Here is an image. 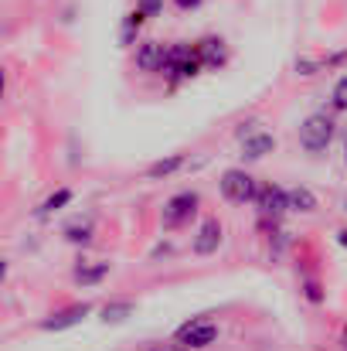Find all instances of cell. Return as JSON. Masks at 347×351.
I'll return each mask as SVG.
<instances>
[{"label":"cell","mask_w":347,"mask_h":351,"mask_svg":"<svg viewBox=\"0 0 347 351\" xmlns=\"http://www.w3.org/2000/svg\"><path fill=\"white\" fill-rule=\"evenodd\" d=\"M255 202H259V212H262L266 219H279L283 212H290V191H283V188H276V184L259 188Z\"/></svg>","instance_id":"obj_5"},{"label":"cell","mask_w":347,"mask_h":351,"mask_svg":"<svg viewBox=\"0 0 347 351\" xmlns=\"http://www.w3.org/2000/svg\"><path fill=\"white\" fill-rule=\"evenodd\" d=\"M184 167V154H170V157H164V160H157V164H150V178H167V174H174V171H181Z\"/></svg>","instance_id":"obj_13"},{"label":"cell","mask_w":347,"mask_h":351,"mask_svg":"<svg viewBox=\"0 0 347 351\" xmlns=\"http://www.w3.org/2000/svg\"><path fill=\"white\" fill-rule=\"evenodd\" d=\"M331 103H334V110H347V75H344V79H337V82H334Z\"/></svg>","instance_id":"obj_18"},{"label":"cell","mask_w":347,"mask_h":351,"mask_svg":"<svg viewBox=\"0 0 347 351\" xmlns=\"http://www.w3.org/2000/svg\"><path fill=\"white\" fill-rule=\"evenodd\" d=\"M167 55H170L167 45H160V41H143V45L136 48V69H140V72H164Z\"/></svg>","instance_id":"obj_6"},{"label":"cell","mask_w":347,"mask_h":351,"mask_svg":"<svg viewBox=\"0 0 347 351\" xmlns=\"http://www.w3.org/2000/svg\"><path fill=\"white\" fill-rule=\"evenodd\" d=\"M337 242H341V245L347 249V229H344V232H337Z\"/></svg>","instance_id":"obj_23"},{"label":"cell","mask_w":347,"mask_h":351,"mask_svg":"<svg viewBox=\"0 0 347 351\" xmlns=\"http://www.w3.org/2000/svg\"><path fill=\"white\" fill-rule=\"evenodd\" d=\"M198 51H201L205 69H218V65H225V58H229L222 38H205V41H198Z\"/></svg>","instance_id":"obj_10"},{"label":"cell","mask_w":347,"mask_h":351,"mask_svg":"<svg viewBox=\"0 0 347 351\" xmlns=\"http://www.w3.org/2000/svg\"><path fill=\"white\" fill-rule=\"evenodd\" d=\"M307 300H313V304H320V300H324V293H320V287H317L313 280L307 283Z\"/></svg>","instance_id":"obj_21"},{"label":"cell","mask_w":347,"mask_h":351,"mask_svg":"<svg viewBox=\"0 0 347 351\" xmlns=\"http://www.w3.org/2000/svg\"><path fill=\"white\" fill-rule=\"evenodd\" d=\"M146 17L140 14V10H133V14H126V21H123V31H119V38H123V45H133V38H136V31H140V24H143Z\"/></svg>","instance_id":"obj_16"},{"label":"cell","mask_w":347,"mask_h":351,"mask_svg":"<svg viewBox=\"0 0 347 351\" xmlns=\"http://www.w3.org/2000/svg\"><path fill=\"white\" fill-rule=\"evenodd\" d=\"M110 276V263H92V266H79L75 269V280L82 283V287H92V283H99V280H106Z\"/></svg>","instance_id":"obj_12"},{"label":"cell","mask_w":347,"mask_h":351,"mask_svg":"<svg viewBox=\"0 0 347 351\" xmlns=\"http://www.w3.org/2000/svg\"><path fill=\"white\" fill-rule=\"evenodd\" d=\"M89 311H92L89 304H72V307L51 314L48 321H41V331H65V328H75V324H82V321L89 317Z\"/></svg>","instance_id":"obj_7"},{"label":"cell","mask_w":347,"mask_h":351,"mask_svg":"<svg viewBox=\"0 0 347 351\" xmlns=\"http://www.w3.org/2000/svg\"><path fill=\"white\" fill-rule=\"evenodd\" d=\"M136 10H140L143 17H157V14L164 10V0H136Z\"/></svg>","instance_id":"obj_19"},{"label":"cell","mask_w":347,"mask_h":351,"mask_svg":"<svg viewBox=\"0 0 347 351\" xmlns=\"http://www.w3.org/2000/svg\"><path fill=\"white\" fill-rule=\"evenodd\" d=\"M68 202H72V191H68V188H58V191H55L51 198H44V205L38 208V215L44 219V215H51V212H58V208H65Z\"/></svg>","instance_id":"obj_15"},{"label":"cell","mask_w":347,"mask_h":351,"mask_svg":"<svg viewBox=\"0 0 347 351\" xmlns=\"http://www.w3.org/2000/svg\"><path fill=\"white\" fill-rule=\"evenodd\" d=\"M174 3H177L181 10H198V7H201V0H174Z\"/></svg>","instance_id":"obj_22"},{"label":"cell","mask_w":347,"mask_h":351,"mask_svg":"<svg viewBox=\"0 0 347 351\" xmlns=\"http://www.w3.org/2000/svg\"><path fill=\"white\" fill-rule=\"evenodd\" d=\"M194 212H198V195H194V191H181V195H174V198L164 205V226H167V229H177V226L191 222Z\"/></svg>","instance_id":"obj_3"},{"label":"cell","mask_w":347,"mask_h":351,"mask_svg":"<svg viewBox=\"0 0 347 351\" xmlns=\"http://www.w3.org/2000/svg\"><path fill=\"white\" fill-rule=\"evenodd\" d=\"M129 314H133V304H129V300H116V304H106V307H103V321H106V324H123Z\"/></svg>","instance_id":"obj_14"},{"label":"cell","mask_w":347,"mask_h":351,"mask_svg":"<svg viewBox=\"0 0 347 351\" xmlns=\"http://www.w3.org/2000/svg\"><path fill=\"white\" fill-rule=\"evenodd\" d=\"M218 245H222V222L218 219H205L198 235H194V252L198 256H211Z\"/></svg>","instance_id":"obj_8"},{"label":"cell","mask_w":347,"mask_h":351,"mask_svg":"<svg viewBox=\"0 0 347 351\" xmlns=\"http://www.w3.org/2000/svg\"><path fill=\"white\" fill-rule=\"evenodd\" d=\"M296 72H300V75H317V72H320V62H313V58H296Z\"/></svg>","instance_id":"obj_20"},{"label":"cell","mask_w":347,"mask_h":351,"mask_svg":"<svg viewBox=\"0 0 347 351\" xmlns=\"http://www.w3.org/2000/svg\"><path fill=\"white\" fill-rule=\"evenodd\" d=\"M334 119L327 117V113H313V117L303 119V126H300V147L307 150V154H320V150H327L331 147V140H334Z\"/></svg>","instance_id":"obj_1"},{"label":"cell","mask_w":347,"mask_h":351,"mask_svg":"<svg viewBox=\"0 0 347 351\" xmlns=\"http://www.w3.org/2000/svg\"><path fill=\"white\" fill-rule=\"evenodd\" d=\"M177 341L184 348H211L218 341V328L211 321H188L184 328H177Z\"/></svg>","instance_id":"obj_4"},{"label":"cell","mask_w":347,"mask_h":351,"mask_svg":"<svg viewBox=\"0 0 347 351\" xmlns=\"http://www.w3.org/2000/svg\"><path fill=\"white\" fill-rule=\"evenodd\" d=\"M222 195L235 202V205H245V202H252L255 195H259V188H255V181H252V174L248 171H242V167H229L225 174H222Z\"/></svg>","instance_id":"obj_2"},{"label":"cell","mask_w":347,"mask_h":351,"mask_svg":"<svg viewBox=\"0 0 347 351\" xmlns=\"http://www.w3.org/2000/svg\"><path fill=\"white\" fill-rule=\"evenodd\" d=\"M272 150H276V136L272 133H248V136H242V157L245 160H262Z\"/></svg>","instance_id":"obj_9"},{"label":"cell","mask_w":347,"mask_h":351,"mask_svg":"<svg viewBox=\"0 0 347 351\" xmlns=\"http://www.w3.org/2000/svg\"><path fill=\"white\" fill-rule=\"evenodd\" d=\"M150 351H177V348H150Z\"/></svg>","instance_id":"obj_24"},{"label":"cell","mask_w":347,"mask_h":351,"mask_svg":"<svg viewBox=\"0 0 347 351\" xmlns=\"http://www.w3.org/2000/svg\"><path fill=\"white\" fill-rule=\"evenodd\" d=\"M65 239L68 242H89L92 239V222H72V226H65Z\"/></svg>","instance_id":"obj_17"},{"label":"cell","mask_w":347,"mask_h":351,"mask_svg":"<svg viewBox=\"0 0 347 351\" xmlns=\"http://www.w3.org/2000/svg\"><path fill=\"white\" fill-rule=\"evenodd\" d=\"M344 208H347V202H344Z\"/></svg>","instance_id":"obj_25"},{"label":"cell","mask_w":347,"mask_h":351,"mask_svg":"<svg viewBox=\"0 0 347 351\" xmlns=\"http://www.w3.org/2000/svg\"><path fill=\"white\" fill-rule=\"evenodd\" d=\"M290 212H317V195L310 188H293L290 191Z\"/></svg>","instance_id":"obj_11"}]
</instances>
